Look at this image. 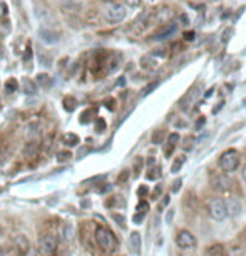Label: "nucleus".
Here are the masks:
<instances>
[{"label": "nucleus", "instance_id": "f257e3e1", "mask_svg": "<svg viewBox=\"0 0 246 256\" xmlns=\"http://www.w3.org/2000/svg\"><path fill=\"white\" fill-rule=\"evenodd\" d=\"M94 238H96V243H98V246L104 253H114V251L118 250V238H116V234L109 228H106V226H98V228H96Z\"/></svg>", "mask_w": 246, "mask_h": 256}, {"label": "nucleus", "instance_id": "f03ea898", "mask_svg": "<svg viewBox=\"0 0 246 256\" xmlns=\"http://www.w3.org/2000/svg\"><path fill=\"white\" fill-rule=\"evenodd\" d=\"M34 12H36V17L46 26H54L56 24V17L54 12L50 10V7L47 6L46 2H40V0H34Z\"/></svg>", "mask_w": 246, "mask_h": 256}, {"label": "nucleus", "instance_id": "7ed1b4c3", "mask_svg": "<svg viewBox=\"0 0 246 256\" xmlns=\"http://www.w3.org/2000/svg\"><path fill=\"white\" fill-rule=\"evenodd\" d=\"M240 164V154L234 149H228L220 156V166L224 172H231L238 168Z\"/></svg>", "mask_w": 246, "mask_h": 256}, {"label": "nucleus", "instance_id": "20e7f679", "mask_svg": "<svg viewBox=\"0 0 246 256\" xmlns=\"http://www.w3.org/2000/svg\"><path fill=\"white\" fill-rule=\"evenodd\" d=\"M208 211L210 216L216 221H223L228 218V211H226V202L221 198H214V200L210 201L208 204Z\"/></svg>", "mask_w": 246, "mask_h": 256}, {"label": "nucleus", "instance_id": "39448f33", "mask_svg": "<svg viewBox=\"0 0 246 256\" xmlns=\"http://www.w3.org/2000/svg\"><path fill=\"white\" fill-rule=\"evenodd\" d=\"M57 246H59V238H57L56 234H44L40 238V241H38V250H40L42 254H52L56 253Z\"/></svg>", "mask_w": 246, "mask_h": 256}, {"label": "nucleus", "instance_id": "423d86ee", "mask_svg": "<svg viewBox=\"0 0 246 256\" xmlns=\"http://www.w3.org/2000/svg\"><path fill=\"white\" fill-rule=\"evenodd\" d=\"M126 14H128V10L122 4H110L108 7V10H106V18L112 24H118L126 18Z\"/></svg>", "mask_w": 246, "mask_h": 256}, {"label": "nucleus", "instance_id": "0eeeda50", "mask_svg": "<svg viewBox=\"0 0 246 256\" xmlns=\"http://www.w3.org/2000/svg\"><path fill=\"white\" fill-rule=\"evenodd\" d=\"M233 186H234V182L228 174H218L211 180V188L218 192H228L233 190Z\"/></svg>", "mask_w": 246, "mask_h": 256}, {"label": "nucleus", "instance_id": "6e6552de", "mask_svg": "<svg viewBox=\"0 0 246 256\" xmlns=\"http://www.w3.org/2000/svg\"><path fill=\"white\" fill-rule=\"evenodd\" d=\"M176 244L180 246L181 250H192L196 246V238L190 231L182 230L176 234Z\"/></svg>", "mask_w": 246, "mask_h": 256}, {"label": "nucleus", "instance_id": "1a4fd4ad", "mask_svg": "<svg viewBox=\"0 0 246 256\" xmlns=\"http://www.w3.org/2000/svg\"><path fill=\"white\" fill-rule=\"evenodd\" d=\"M176 30H178V24L168 22V24H164L161 28H158V30L152 34V40H164V38L171 37L172 34H176Z\"/></svg>", "mask_w": 246, "mask_h": 256}, {"label": "nucleus", "instance_id": "9d476101", "mask_svg": "<svg viewBox=\"0 0 246 256\" xmlns=\"http://www.w3.org/2000/svg\"><path fill=\"white\" fill-rule=\"evenodd\" d=\"M38 37H40V40L47 42V44H56V42H59V34L56 30H52V28H38Z\"/></svg>", "mask_w": 246, "mask_h": 256}, {"label": "nucleus", "instance_id": "9b49d317", "mask_svg": "<svg viewBox=\"0 0 246 256\" xmlns=\"http://www.w3.org/2000/svg\"><path fill=\"white\" fill-rule=\"evenodd\" d=\"M141 234L138 233V231H134V233H131V236H129V248H131V251L134 254H141Z\"/></svg>", "mask_w": 246, "mask_h": 256}, {"label": "nucleus", "instance_id": "f8f14e48", "mask_svg": "<svg viewBox=\"0 0 246 256\" xmlns=\"http://www.w3.org/2000/svg\"><path fill=\"white\" fill-rule=\"evenodd\" d=\"M158 66H159V60L156 59V56L154 54H148L141 59V67L144 70H154Z\"/></svg>", "mask_w": 246, "mask_h": 256}, {"label": "nucleus", "instance_id": "ddd939ff", "mask_svg": "<svg viewBox=\"0 0 246 256\" xmlns=\"http://www.w3.org/2000/svg\"><path fill=\"white\" fill-rule=\"evenodd\" d=\"M14 244H16V250L20 254H27L28 250H30V243H28V240L26 236H17V238L14 240Z\"/></svg>", "mask_w": 246, "mask_h": 256}, {"label": "nucleus", "instance_id": "4468645a", "mask_svg": "<svg viewBox=\"0 0 246 256\" xmlns=\"http://www.w3.org/2000/svg\"><path fill=\"white\" fill-rule=\"evenodd\" d=\"M38 151V141H27L24 146V156L26 158H34Z\"/></svg>", "mask_w": 246, "mask_h": 256}, {"label": "nucleus", "instance_id": "2eb2a0df", "mask_svg": "<svg viewBox=\"0 0 246 256\" xmlns=\"http://www.w3.org/2000/svg\"><path fill=\"white\" fill-rule=\"evenodd\" d=\"M38 131H40V126H38L37 122L28 124V126H27V129H26V136H27L28 141H37Z\"/></svg>", "mask_w": 246, "mask_h": 256}, {"label": "nucleus", "instance_id": "dca6fc26", "mask_svg": "<svg viewBox=\"0 0 246 256\" xmlns=\"http://www.w3.org/2000/svg\"><path fill=\"white\" fill-rule=\"evenodd\" d=\"M224 202H226V211H228V216H234V214H238V212L241 211L240 201H236V200H224Z\"/></svg>", "mask_w": 246, "mask_h": 256}, {"label": "nucleus", "instance_id": "f3484780", "mask_svg": "<svg viewBox=\"0 0 246 256\" xmlns=\"http://www.w3.org/2000/svg\"><path fill=\"white\" fill-rule=\"evenodd\" d=\"M180 142V134H171L170 139H168V146H166V151H164V154H166L168 158L171 156L172 151H174L176 144Z\"/></svg>", "mask_w": 246, "mask_h": 256}, {"label": "nucleus", "instance_id": "a211bd4d", "mask_svg": "<svg viewBox=\"0 0 246 256\" xmlns=\"http://www.w3.org/2000/svg\"><path fill=\"white\" fill-rule=\"evenodd\" d=\"M62 144L67 146V148H76L77 144H79V136H76L74 132L66 134V136L62 138Z\"/></svg>", "mask_w": 246, "mask_h": 256}, {"label": "nucleus", "instance_id": "6ab92c4d", "mask_svg": "<svg viewBox=\"0 0 246 256\" xmlns=\"http://www.w3.org/2000/svg\"><path fill=\"white\" fill-rule=\"evenodd\" d=\"M22 89H24V92L26 94H30V96H34L37 92V86H36V82L34 80H30V79H24L22 80Z\"/></svg>", "mask_w": 246, "mask_h": 256}, {"label": "nucleus", "instance_id": "aec40b11", "mask_svg": "<svg viewBox=\"0 0 246 256\" xmlns=\"http://www.w3.org/2000/svg\"><path fill=\"white\" fill-rule=\"evenodd\" d=\"M206 256H226V251L221 244H213L206 250Z\"/></svg>", "mask_w": 246, "mask_h": 256}, {"label": "nucleus", "instance_id": "412c9836", "mask_svg": "<svg viewBox=\"0 0 246 256\" xmlns=\"http://www.w3.org/2000/svg\"><path fill=\"white\" fill-rule=\"evenodd\" d=\"M62 238H64L66 241H72L74 240V226H72L70 223H67L62 226Z\"/></svg>", "mask_w": 246, "mask_h": 256}, {"label": "nucleus", "instance_id": "4be33fe9", "mask_svg": "<svg viewBox=\"0 0 246 256\" xmlns=\"http://www.w3.org/2000/svg\"><path fill=\"white\" fill-rule=\"evenodd\" d=\"M36 82H37L36 86H38V88H42V89H49L50 88V77L47 74H38Z\"/></svg>", "mask_w": 246, "mask_h": 256}, {"label": "nucleus", "instance_id": "5701e85b", "mask_svg": "<svg viewBox=\"0 0 246 256\" xmlns=\"http://www.w3.org/2000/svg\"><path fill=\"white\" fill-rule=\"evenodd\" d=\"M76 108H77V100L72 98V96L64 99V109L67 110V112H74Z\"/></svg>", "mask_w": 246, "mask_h": 256}, {"label": "nucleus", "instance_id": "b1692460", "mask_svg": "<svg viewBox=\"0 0 246 256\" xmlns=\"http://www.w3.org/2000/svg\"><path fill=\"white\" fill-rule=\"evenodd\" d=\"M6 92L7 94H12V92H16L17 90V88H18V84H17V80L16 79H8V80H6Z\"/></svg>", "mask_w": 246, "mask_h": 256}, {"label": "nucleus", "instance_id": "393cba45", "mask_svg": "<svg viewBox=\"0 0 246 256\" xmlns=\"http://www.w3.org/2000/svg\"><path fill=\"white\" fill-rule=\"evenodd\" d=\"M184 162H186V158H184V156H180V158H178L176 161H174V164L171 166V171H172V172H180V169H181V166H182Z\"/></svg>", "mask_w": 246, "mask_h": 256}, {"label": "nucleus", "instance_id": "a878e982", "mask_svg": "<svg viewBox=\"0 0 246 256\" xmlns=\"http://www.w3.org/2000/svg\"><path fill=\"white\" fill-rule=\"evenodd\" d=\"M72 158V154L69 151H59L57 152V162H67Z\"/></svg>", "mask_w": 246, "mask_h": 256}, {"label": "nucleus", "instance_id": "bb28decb", "mask_svg": "<svg viewBox=\"0 0 246 256\" xmlns=\"http://www.w3.org/2000/svg\"><path fill=\"white\" fill-rule=\"evenodd\" d=\"M151 172H148V180H159L161 178V169L159 168H151Z\"/></svg>", "mask_w": 246, "mask_h": 256}, {"label": "nucleus", "instance_id": "cd10ccee", "mask_svg": "<svg viewBox=\"0 0 246 256\" xmlns=\"http://www.w3.org/2000/svg\"><path fill=\"white\" fill-rule=\"evenodd\" d=\"M92 114H94V109H88L86 112H82V116H80V124H88L89 120L92 119V118H90Z\"/></svg>", "mask_w": 246, "mask_h": 256}, {"label": "nucleus", "instance_id": "c85d7f7f", "mask_svg": "<svg viewBox=\"0 0 246 256\" xmlns=\"http://www.w3.org/2000/svg\"><path fill=\"white\" fill-rule=\"evenodd\" d=\"M38 59H40V62L42 64H44L46 67H50L52 66V59L49 56H46L44 52H40V54H38Z\"/></svg>", "mask_w": 246, "mask_h": 256}, {"label": "nucleus", "instance_id": "c756f323", "mask_svg": "<svg viewBox=\"0 0 246 256\" xmlns=\"http://www.w3.org/2000/svg\"><path fill=\"white\" fill-rule=\"evenodd\" d=\"M112 220H114V221H118L120 228H126V220H124V216H120V214H118V212H114V214H112Z\"/></svg>", "mask_w": 246, "mask_h": 256}, {"label": "nucleus", "instance_id": "7c9ffc66", "mask_svg": "<svg viewBox=\"0 0 246 256\" xmlns=\"http://www.w3.org/2000/svg\"><path fill=\"white\" fill-rule=\"evenodd\" d=\"M149 210V204L146 201H139V204H138V212H141V214H146Z\"/></svg>", "mask_w": 246, "mask_h": 256}, {"label": "nucleus", "instance_id": "2f4dec72", "mask_svg": "<svg viewBox=\"0 0 246 256\" xmlns=\"http://www.w3.org/2000/svg\"><path fill=\"white\" fill-rule=\"evenodd\" d=\"M126 2V6L128 7H131V8H138V7H141V0H124Z\"/></svg>", "mask_w": 246, "mask_h": 256}, {"label": "nucleus", "instance_id": "473e14b6", "mask_svg": "<svg viewBox=\"0 0 246 256\" xmlns=\"http://www.w3.org/2000/svg\"><path fill=\"white\" fill-rule=\"evenodd\" d=\"M104 129H106V122H104V120H102V119H98V120H96V131H98V132H102Z\"/></svg>", "mask_w": 246, "mask_h": 256}, {"label": "nucleus", "instance_id": "72a5a7b5", "mask_svg": "<svg viewBox=\"0 0 246 256\" xmlns=\"http://www.w3.org/2000/svg\"><path fill=\"white\" fill-rule=\"evenodd\" d=\"M161 139H162V131H158V132H154V136H152V141L159 144L161 142Z\"/></svg>", "mask_w": 246, "mask_h": 256}, {"label": "nucleus", "instance_id": "f704fd0d", "mask_svg": "<svg viewBox=\"0 0 246 256\" xmlns=\"http://www.w3.org/2000/svg\"><path fill=\"white\" fill-rule=\"evenodd\" d=\"M181 182H182V180H176V181H174V186H172V192H176L178 190H180Z\"/></svg>", "mask_w": 246, "mask_h": 256}, {"label": "nucleus", "instance_id": "c9c22d12", "mask_svg": "<svg viewBox=\"0 0 246 256\" xmlns=\"http://www.w3.org/2000/svg\"><path fill=\"white\" fill-rule=\"evenodd\" d=\"M184 38H186V40H192V38H194V32H186Z\"/></svg>", "mask_w": 246, "mask_h": 256}, {"label": "nucleus", "instance_id": "e433bc0d", "mask_svg": "<svg viewBox=\"0 0 246 256\" xmlns=\"http://www.w3.org/2000/svg\"><path fill=\"white\" fill-rule=\"evenodd\" d=\"M148 192V188L146 186H142V188H139V196H144Z\"/></svg>", "mask_w": 246, "mask_h": 256}, {"label": "nucleus", "instance_id": "4c0bfd02", "mask_svg": "<svg viewBox=\"0 0 246 256\" xmlns=\"http://www.w3.org/2000/svg\"><path fill=\"white\" fill-rule=\"evenodd\" d=\"M109 190H110V186L108 184V186H104V188H99L98 191H99V192H106V191H109Z\"/></svg>", "mask_w": 246, "mask_h": 256}, {"label": "nucleus", "instance_id": "58836bf2", "mask_svg": "<svg viewBox=\"0 0 246 256\" xmlns=\"http://www.w3.org/2000/svg\"><path fill=\"white\" fill-rule=\"evenodd\" d=\"M0 256H7V250L4 246H0Z\"/></svg>", "mask_w": 246, "mask_h": 256}, {"label": "nucleus", "instance_id": "ea45409f", "mask_svg": "<svg viewBox=\"0 0 246 256\" xmlns=\"http://www.w3.org/2000/svg\"><path fill=\"white\" fill-rule=\"evenodd\" d=\"M241 176H243V180L246 181V166L243 168V171H241Z\"/></svg>", "mask_w": 246, "mask_h": 256}, {"label": "nucleus", "instance_id": "a19ab883", "mask_svg": "<svg viewBox=\"0 0 246 256\" xmlns=\"http://www.w3.org/2000/svg\"><path fill=\"white\" fill-rule=\"evenodd\" d=\"M14 2H16V4H17V6H20V0H14Z\"/></svg>", "mask_w": 246, "mask_h": 256}]
</instances>
